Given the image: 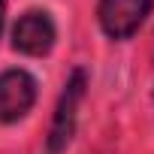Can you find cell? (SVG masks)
<instances>
[{
	"instance_id": "cell-2",
	"label": "cell",
	"mask_w": 154,
	"mask_h": 154,
	"mask_svg": "<svg viewBox=\"0 0 154 154\" xmlns=\"http://www.w3.org/2000/svg\"><path fill=\"white\" fill-rule=\"evenodd\" d=\"M151 6H154V0H100V6H97L100 27L112 39H127L142 27Z\"/></svg>"
},
{
	"instance_id": "cell-4",
	"label": "cell",
	"mask_w": 154,
	"mask_h": 154,
	"mask_svg": "<svg viewBox=\"0 0 154 154\" xmlns=\"http://www.w3.org/2000/svg\"><path fill=\"white\" fill-rule=\"evenodd\" d=\"M12 45L21 54H33V57L45 54L54 45V21H51V15L42 12V9L24 12L12 27Z\"/></svg>"
},
{
	"instance_id": "cell-5",
	"label": "cell",
	"mask_w": 154,
	"mask_h": 154,
	"mask_svg": "<svg viewBox=\"0 0 154 154\" xmlns=\"http://www.w3.org/2000/svg\"><path fill=\"white\" fill-rule=\"evenodd\" d=\"M3 18H6V0H0V30H3Z\"/></svg>"
},
{
	"instance_id": "cell-3",
	"label": "cell",
	"mask_w": 154,
	"mask_h": 154,
	"mask_svg": "<svg viewBox=\"0 0 154 154\" xmlns=\"http://www.w3.org/2000/svg\"><path fill=\"white\" fill-rule=\"evenodd\" d=\"M36 103V82L24 69H6L0 72V121L12 124L30 112Z\"/></svg>"
},
{
	"instance_id": "cell-1",
	"label": "cell",
	"mask_w": 154,
	"mask_h": 154,
	"mask_svg": "<svg viewBox=\"0 0 154 154\" xmlns=\"http://www.w3.org/2000/svg\"><path fill=\"white\" fill-rule=\"evenodd\" d=\"M85 85H88L85 69H72V75H69L66 85H63V94L57 100L51 127H48V139H45L48 154H60L69 145V139L75 133V109H79V100L85 97Z\"/></svg>"
}]
</instances>
